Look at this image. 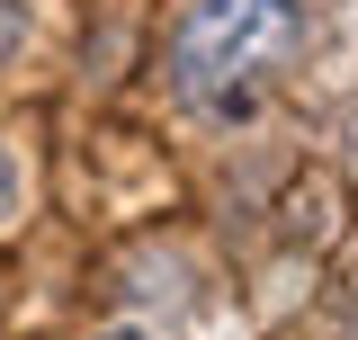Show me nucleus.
<instances>
[{"label": "nucleus", "instance_id": "nucleus-1", "mask_svg": "<svg viewBox=\"0 0 358 340\" xmlns=\"http://www.w3.org/2000/svg\"><path fill=\"white\" fill-rule=\"evenodd\" d=\"M305 18L296 0H197L188 27L171 36V90L188 108H224V117H251V90L296 63Z\"/></svg>", "mask_w": 358, "mask_h": 340}, {"label": "nucleus", "instance_id": "nucleus-2", "mask_svg": "<svg viewBox=\"0 0 358 340\" xmlns=\"http://www.w3.org/2000/svg\"><path fill=\"white\" fill-rule=\"evenodd\" d=\"M18 27H27V9H18V0H0V54H18Z\"/></svg>", "mask_w": 358, "mask_h": 340}, {"label": "nucleus", "instance_id": "nucleus-3", "mask_svg": "<svg viewBox=\"0 0 358 340\" xmlns=\"http://www.w3.org/2000/svg\"><path fill=\"white\" fill-rule=\"evenodd\" d=\"M0 215H18V162L0 153Z\"/></svg>", "mask_w": 358, "mask_h": 340}, {"label": "nucleus", "instance_id": "nucleus-4", "mask_svg": "<svg viewBox=\"0 0 358 340\" xmlns=\"http://www.w3.org/2000/svg\"><path fill=\"white\" fill-rule=\"evenodd\" d=\"M99 340H152V332H143V323H117V332H99Z\"/></svg>", "mask_w": 358, "mask_h": 340}]
</instances>
